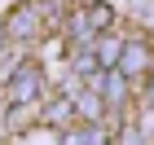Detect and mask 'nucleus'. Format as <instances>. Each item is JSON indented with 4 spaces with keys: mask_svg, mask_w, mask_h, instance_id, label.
<instances>
[{
    "mask_svg": "<svg viewBox=\"0 0 154 145\" xmlns=\"http://www.w3.org/2000/svg\"><path fill=\"white\" fill-rule=\"evenodd\" d=\"M9 97H13V101H40V97H44V75L26 62L22 71L9 79Z\"/></svg>",
    "mask_w": 154,
    "mask_h": 145,
    "instance_id": "obj_1",
    "label": "nucleus"
},
{
    "mask_svg": "<svg viewBox=\"0 0 154 145\" xmlns=\"http://www.w3.org/2000/svg\"><path fill=\"white\" fill-rule=\"evenodd\" d=\"M26 53H31V40H5V48H0V84H9L13 75L26 66Z\"/></svg>",
    "mask_w": 154,
    "mask_h": 145,
    "instance_id": "obj_2",
    "label": "nucleus"
},
{
    "mask_svg": "<svg viewBox=\"0 0 154 145\" xmlns=\"http://www.w3.org/2000/svg\"><path fill=\"white\" fill-rule=\"evenodd\" d=\"M35 18H40V9H35V5H22V9H13V13H9L5 31H9L13 40H35V31L44 26V22H35Z\"/></svg>",
    "mask_w": 154,
    "mask_h": 145,
    "instance_id": "obj_3",
    "label": "nucleus"
},
{
    "mask_svg": "<svg viewBox=\"0 0 154 145\" xmlns=\"http://www.w3.org/2000/svg\"><path fill=\"white\" fill-rule=\"evenodd\" d=\"M119 66H123L128 75H150V71H154V57H150V48H145L141 40H132V44H123Z\"/></svg>",
    "mask_w": 154,
    "mask_h": 145,
    "instance_id": "obj_4",
    "label": "nucleus"
},
{
    "mask_svg": "<svg viewBox=\"0 0 154 145\" xmlns=\"http://www.w3.org/2000/svg\"><path fill=\"white\" fill-rule=\"evenodd\" d=\"M119 57H123V40L119 35H101L97 40V66H101V71L119 66Z\"/></svg>",
    "mask_w": 154,
    "mask_h": 145,
    "instance_id": "obj_5",
    "label": "nucleus"
},
{
    "mask_svg": "<svg viewBox=\"0 0 154 145\" xmlns=\"http://www.w3.org/2000/svg\"><path fill=\"white\" fill-rule=\"evenodd\" d=\"M145 84H150V101H154V71H150V75H145Z\"/></svg>",
    "mask_w": 154,
    "mask_h": 145,
    "instance_id": "obj_6",
    "label": "nucleus"
}]
</instances>
